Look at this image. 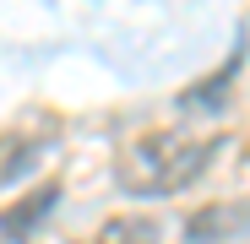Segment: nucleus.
I'll return each mask as SVG.
<instances>
[{
  "instance_id": "f257e3e1",
  "label": "nucleus",
  "mask_w": 250,
  "mask_h": 244,
  "mask_svg": "<svg viewBox=\"0 0 250 244\" xmlns=\"http://www.w3.org/2000/svg\"><path fill=\"white\" fill-rule=\"evenodd\" d=\"M218 152H223V136L147 131L120 152V190H131V195H180L207 174V163Z\"/></svg>"
},
{
  "instance_id": "f03ea898",
  "label": "nucleus",
  "mask_w": 250,
  "mask_h": 244,
  "mask_svg": "<svg viewBox=\"0 0 250 244\" xmlns=\"http://www.w3.org/2000/svg\"><path fill=\"white\" fill-rule=\"evenodd\" d=\"M250 233V201H218L185 223V244H234Z\"/></svg>"
},
{
  "instance_id": "7ed1b4c3",
  "label": "nucleus",
  "mask_w": 250,
  "mask_h": 244,
  "mask_svg": "<svg viewBox=\"0 0 250 244\" xmlns=\"http://www.w3.org/2000/svg\"><path fill=\"white\" fill-rule=\"evenodd\" d=\"M55 201H60V185H44V190H27L17 206H6L0 212V239H11V244H22V239H33L38 228H44V217L55 212Z\"/></svg>"
},
{
  "instance_id": "20e7f679",
  "label": "nucleus",
  "mask_w": 250,
  "mask_h": 244,
  "mask_svg": "<svg viewBox=\"0 0 250 244\" xmlns=\"http://www.w3.org/2000/svg\"><path fill=\"white\" fill-rule=\"evenodd\" d=\"M44 147H49V136H27V131L0 136V185H22V179L38 169Z\"/></svg>"
},
{
  "instance_id": "39448f33",
  "label": "nucleus",
  "mask_w": 250,
  "mask_h": 244,
  "mask_svg": "<svg viewBox=\"0 0 250 244\" xmlns=\"http://www.w3.org/2000/svg\"><path fill=\"white\" fill-rule=\"evenodd\" d=\"M93 244H163V223L158 217H109Z\"/></svg>"
},
{
  "instance_id": "423d86ee",
  "label": "nucleus",
  "mask_w": 250,
  "mask_h": 244,
  "mask_svg": "<svg viewBox=\"0 0 250 244\" xmlns=\"http://www.w3.org/2000/svg\"><path fill=\"white\" fill-rule=\"evenodd\" d=\"M234 71H239V49L229 55V65H223L218 76H207V81H196V87H190V93L180 98V109H218V103L229 98L223 87H229V81H234Z\"/></svg>"
}]
</instances>
